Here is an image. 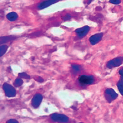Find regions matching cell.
<instances>
[{
	"instance_id": "obj_1",
	"label": "cell",
	"mask_w": 123,
	"mask_h": 123,
	"mask_svg": "<svg viewBox=\"0 0 123 123\" xmlns=\"http://www.w3.org/2000/svg\"><path fill=\"white\" fill-rule=\"evenodd\" d=\"M78 81L81 85H88L94 83L95 78L92 76L81 75L78 77Z\"/></svg>"
},
{
	"instance_id": "obj_2",
	"label": "cell",
	"mask_w": 123,
	"mask_h": 123,
	"mask_svg": "<svg viewBox=\"0 0 123 123\" xmlns=\"http://www.w3.org/2000/svg\"><path fill=\"white\" fill-rule=\"evenodd\" d=\"M4 91L5 93L6 96L8 97H13L16 95V90L12 85L7 83H5L3 85Z\"/></svg>"
},
{
	"instance_id": "obj_3",
	"label": "cell",
	"mask_w": 123,
	"mask_h": 123,
	"mask_svg": "<svg viewBox=\"0 0 123 123\" xmlns=\"http://www.w3.org/2000/svg\"><path fill=\"white\" fill-rule=\"evenodd\" d=\"M51 119L54 122H59V123H68L69 121V117L65 115L60 114L54 113L51 115Z\"/></svg>"
},
{
	"instance_id": "obj_4",
	"label": "cell",
	"mask_w": 123,
	"mask_h": 123,
	"mask_svg": "<svg viewBox=\"0 0 123 123\" xmlns=\"http://www.w3.org/2000/svg\"><path fill=\"white\" fill-rule=\"evenodd\" d=\"M105 97L109 102H111L118 97V95L112 88H107L105 91Z\"/></svg>"
},
{
	"instance_id": "obj_5",
	"label": "cell",
	"mask_w": 123,
	"mask_h": 123,
	"mask_svg": "<svg viewBox=\"0 0 123 123\" xmlns=\"http://www.w3.org/2000/svg\"><path fill=\"white\" fill-rule=\"evenodd\" d=\"M123 63V57H118L112 59L107 63V67L108 68L118 67Z\"/></svg>"
},
{
	"instance_id": "obj_6",
	"label": "cell",
	"mask_w": 123,
	"mask_h": 123,
	"mask_svg": "<svg viewBox=\"0 0 123 123\" xmlns=\"http://www.w3.org/2000/svg\"><path fill=\"white\" fill-rule=\"evenodd\" d=\"M90 29V28L88 26H84L81 28L77 29L76 30H75L74 32L77 34L78 37L81 39V38L84 37L88 33Z\"/></svg>"
},
{
	"instance_id": "obj_7",
	"label": "cell",
	"mask_w": 123,
	"mask_h": 123,
	"mask_svg": "<svg viewBox=\"0 0 123 123\" xmlns=\"http://www.w3.org/2000/svg\"><path fill=\"white\" fill-rule=\"evenodd\" d=\"M59 1L60 0H44L38 5L37 8L39 10H42V9L46 8L49 6L52 5L53 4L56 3Z\"/></svg>"
},
{
	"instance_id": "obj_8",
	"label": "cell",
	"mask_w": 123,
	"mask_h": 123,
	"mask_svg": "<svg viewBox=\"0 0 123 123\" xmlns=\"http://www.w3.org/2000/svg\"><path fill=\"white\" fill-rule=\"evenodd\" d=\"M42 98H43V97L41 93H36L32 100V106L35 108L38 107L42 102Z\"/></svg>"
},
{
	"instance_id": "obj_9",
	"label": "cell",
	"mask_w": 123,
	"mask_h": 123,
	"mask_svg": "<svg viewBox=\"0 0 123 123\" xmlns=\"http://www.w3.org/2000/svg\"><path fill=\"white\" fill-rule=\"evenodd\" d=\"M103 36H104L103 33H99V34H96L93 35L89 39V41L90 42V44L92 45H95V44H98L102 39Z\"/></svg>"
},
{
	"instance_id": "obj_10",
	"label": "cell",
	"mask_w": 123,
	"mask_h": 123,
	"mask_svg": "<svg viewBox=\"0 0 123 123\" xmlns=\"http://www.w3.org/2000/svg\"><path fill=\"white\" fill-rule=\"evenodd\" d=\"M18 17V16L17 13H16L15 12H11V13H9L8 14L6 15L7 19L8 20L11 21V22L17 20Z\"/></svg>"
},
{
	"instance_id": "obj_11",
	"label": "cell",
	"mask_w": 123,
	"mask_h": 123,
	"mask_svg": "<svg viewBox=\"0 0 123 123\" xmlns=\"http://www.w3.org/2000/svg\"><path fill=\"white\" fill-rule=\"evenodd\" d=\"M16 37L14 36H5V37H1V44H3L4 43L8 42L9 41H12L15 39Z\"/></svg>"
},
{
	"instance_id": "obj_12",
	"label": "cell",
	"mask_w": 123,
	"mask_h": 123,
	"mask_svg": "<svg viewBox=\"0 0 123 123\" xmlns=\"http://www.w3.org/2000/svg\"><path fill=\"white\" fill-rule=\"evenodd\" d=\"M117 86L118 90L119 92L121 93V94L123 96V80H121L119 81H118L117 83Z\"/></svg>"
},
{
	"instance_id": "obj_13",
	"label": "cell",
	"mask_w": 123,
	"mask_h": 123,
	"mask_svg": "<svg viewBox=\"0 0 123 123\" xmlns=\"http://www.w3.org/2000/svg\"><path fill=\"white\" fill-rule=\"evenodd\" d=\"M8 48V47L6 45H1V47H0V56H1V57H2L4 54H5Z\"/></svg>"
},
{
	"instance_id": "obj_14",
	"label": "cell",
	"mask_w": 123,
	"mask_h": 123,
	"mask_svg": "<svg viewBox=\"0 0 123 123\" xmlns=\"http://www.w3.org/2000/svg\"><path fill=\"white\" fill-rule=\"evenodd\" d=\"M22 84H23V80L20 77L17 78V79L15 80V81H14V86H15V87L20 86Z\"/></svg>"
},
{
	"instance_id": "obj_15",
	"label": "cell",
	"mask_w": 123,
	"mask_h": 123,
	"mask_svg": "<svg viewBox=\"0 0 123 123\" xmlns=\"http://www.w3.org/2000/svg\"><path fill=\"white\" fill-rule=\"evenodd\" d=\"M71 67H72L73 70L75 73H78L81 70V67H80V66L77 64H72Z\"/></svg>"
},
{
	"instance_id": "obj_16",
	"label": "cell",
	"mask_w": 123,
	"mask_h": 123,
	"mask_svg": "<svg viewBox=\"0 0 123 123\" xmlns=\"http://www.w3.org/2000/svg\"><path fill=\"white\" fill-rule=\"evenodd\" d=\"M19 77L21 78H25V79H29L31 76L28 75V74L25 72H23V73H19L18 74Z\"/></svg>"
},
{
	"instance_id": "obj_17",
	"label": "cell",
	"mask_w": 123,
	"mask_h": 123,
	"mask_svg": "<svg viewBox=\"0 0 123 123\" xmlns=\"http://www.w3.org/2000/svg\"><path fill=\"white\" fill-rule=\"evenodd\" d=\"M109 2L114 5H119L121 3V0H109Z\"/></svg>"
},
{
	"instance_id": "obj_18",
	"label": "cell",
	"mask_w": 123,
	"mask_h": 123,
	"mask_svg": "<svg viewBox=\"0 0 123 123\" xmlns=\"http://www.w3.org/2000/svg\"><path fill=\"white\" fill-rule=\"evenodd\" d=\"M70 18H71V15H69V14H67V15H66L64 16V17H62V19L64 21L69 20Z\"/></svg>"
},
{
	"instance_id": "obj_19",
	"label": "cell",
	"mask_w": 123,
	"mask_h": 123,
	"mask_svg": "<svg viewBox=\"0 0 123 123\" xmlns=\"http://www.w3.org/2000/svg\"><path fill=\"white\" fill-rule=\"evenodd\" d=\"M119 73L121 78V80H123V67L120 69L119 71Z\"/></svg>"
},
{
	"instance_id": "obj_20",
	"label": "cell",
	"mask_w": 123,
	"mask_h": 123,
	"mask_svg": "<svg viewBox=\"0 0 123 123\" xmlns=\"http://www.w3.org/2000/svg\"><path fill=\"white\" fill-rule=\"evenodd\" d=\"M6 123H18V122L15 119H10L6 122Z\"/></svg>"
},
{
	"instance_id": "obj_21",
	"label": "cell",
	"mask_w": 123,
	"mask_h": 123,
	"mask_svg": "<svg viewBox=\"0 0 123 123\" xmlns=\"http://www.w3.org/2000/svg\"><path fill=\"white\" fill-rule=\"evenodd\" d=\"M36 80L39 82H43V81H44V80L41 77H37V78H36Z\"/></svg>"
},
{
	"instance_id": "obj_22",
	"label": "cell",
	"mask_w": 123,
	"mask_h": 123,
	"mask_svg": "<svg viewBox=\"0 0 123 123\" xmlns=\"http://www.w3.org/2000/svg\"><path fill=\"white\" fill-rule=\"evenodd\" d=\"M92 1H93V0H88V1H87V3L88 4H90V3H91Z\"/></svg>"
},
{
	"instance_id": "obj_23",
	"label": "cell",
	"mask_w": 123,
	"mask_h": 123,
	"mask_svg": "<svg viewBox=\"0 0 123 123\" xmlns=\"http://www.w3.org/2000/svg\"></svg>"
}]
</instances>
